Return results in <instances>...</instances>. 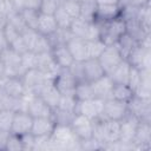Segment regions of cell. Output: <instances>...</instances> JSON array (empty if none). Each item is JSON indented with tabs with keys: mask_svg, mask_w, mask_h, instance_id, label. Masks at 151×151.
I'll return each instance as SVG.
<instances>
[{
	"mask_svg": "<svg viewBox=\"0 0 151 151\" xmlns=\"http://www.w3.org/2000/svg\"><path fill=\"white\" fill-rule=\"evenodd\" d=\"M6 150H8V151L25 150L24 143H22V139H21V136L9 133V137H8V140H7V145H6Z\"/></svg>",
	"mask_w": 151,
	"mask_h": 151,
	"instance_id": "cell-46",
	"label": "cell"
},
{
	"mask_svg": "<svg viewBox=\"0 0 151 151\" xmlns=\"http://www.w3.org/2000/svg\"><path fill=\"white\" fill-rule=\"evenodd\" d=\"M7 22L11 24L13 27H15L20 33L24 28H26L27 26L25 25V21L22 19V15L20 13V11H12L8 15H7Z\"/></svg>",
	"mask_w": 151,
	"mask_h": 151,
	"instance_id": "cell-42",
	"label": "cell"
},
{
	"mask_svg": "<svg viewBox=\"0 0 151 151\" xmlns=\"http://www.w3.org/2000/svg\"><path fill=\"white\" fill-rule=\"evenodd\" d=\"M57 29H58V25H57V21H55L53 15L44 14V13L39 14L38 24H37V31L40 34L48 37L52 33H54Z\"/></svg>",
	"mask_w": 151,
	"mask_h": 151,
	"instance_id": "cell-27",
	"label": "cell"
},
{
	"mask_svg": "<svg viewBox=\"0 0 151 151\" xmlns=\"http://www.w3.org/2000/svg\"><path fill=\"white\" fill-rule=\"evenodd\" d=\"M9 133L11 132L0 129V151H5L6 150V145H7V140H8Z\"/></svg>",
	"mask_w": 151,
	"mask_h": 151,
	"instance_id": "cell-48",
	"label": "cell"
},
{
	"mask_svg": "<svg viewBox=\"0 0 151 151\" xmlns=\"http://www.w3.org/2000/svg\"><path fill=\"white\" fill-rule=\"evenodd\" d=\"M74 97L78 100H86V99L94 98L91 83H88V81L77 83V86H76V90H74Z\"/></svg>",
	"mask_w": 151,
	"mask_h": 151,
	"instance_id": "cell-34",
	"label": "cell"
},
{
	"mask_svg": "<svg viewBox=\"0 0 151 151\" xmlns=\"http://www.w3.org/2000/svg\"><path fill=\"white\" fill-rule=\"evenodd\" d=\"M1 110H2V109H1V106H0V111H1Z\"/></svg>",
	"mask_w": 151,
	"mask_h": 151,
	"instance_id": "cell-55",
	"label": "cell"
},
{
	"mask_svg": "<svg viewBox=\"0 0 151 151\" xmlns=\"http://www.w3.org/2000/svg\"><path fill=\"white\" fill-rule=\"evenodd\" d=\"M64 11L73 19H78L80 17V4L77 0H64L61 4Z\"/></svg>",
	"mask_w": 151,
	"mask_h": 151,
	"instance_id": "cell-39",
	"label": "cell"
},
{
	"mask_svg": "<svg viewBox=\"0 0 151 151\" xmlns=\"http://www.w3.org/2000/svg\"><path fill=\"white\" fill-rule=\"evenodd\" d=\"M91 86H92V90H93L94 98H100V99H104V100L111 98L113 83H112L111 78L107 74L100 77L99 79H97L94 81H92Z\"/></svg>",
	"mask_w": 151,
	"mask_h": 151,
	"instance_id": "cell-20",
	"label": "cell"
},
{
	"mask_svg": "<svg viewBox=\"0 0 151 151\" xmlns=\"http://www.w3.org/2000/svg\"><path fill=\"white\" fill-rule=\"evenodd\" d=\"M32 124H33V117L27 111H22V110L15 111L9 132L13 134L24 136L31 132Z\"/></svg>",
	"mask_w": 151,
	"mask_h": 151,
	"instance_id": "cell-14",
	"label": "cell"
},
{
	"mask_svg": "<svg viewBox=\"0 0 151 151\" xmlns=\"http://www.w3.org/2000/svg\"><path fill=\"white\" fill-rule=\"evenodd\" d=\"M38 35H39V32L37 29H33V28H29V27H26L21 31V37H22V39L25 41V45H26L28 51H33L34 44L38 39Z\"/></svg>",
	"mask_w": 151,
	"mask_h": 151,
	"instance_id": "cell-40",
	"label": "cell"
},
{
	"mask_svg": "<svg viewBox=\"0 0 151 151\" xmlns=\"http://www.w3.org/2000/svg\"><path fill=\"white\" fill-rule=\"evenodd\" d=\"M138 123H139L138 118H136L131 113H127L126 117L120 120V136H119V140L124 142V143H132L136 129L138 126Z\"/></svg>",
	"mask_w": 151,
	"mask_h": 151,
	"instance_id": "cell-18",
	"label": "cell"
},
{
	"mask_svg": "<svg viewBox=\"0 0 151 151\" xmlns=\"http://www.w3.org/2000/svg\"><path fill=\"white\" fill-rule=\"evenodd\" d=\"M1 86L6 94L13 98H21L26 96V90L21 77H7L1 81Z\"/></svg>",
	"mask_w": 151,
	"mask_h": 151,
	"instance_id": "cell-19",
	"label": "cell"
},
{
	"mask_svg": "<svg viewBox=\"0 0 151 151\" xmlns=\"http://www.w3.org/2000/svg\"><path fill=\"white\" fill-rule=\"evenodd\" d=\"M54 127H55V123L52 117L33 118L31 133L33 136H51Z\"/></svg>",
	"mask_w": 151,
	"mask_h": 151,
	"instance_id": "cell-22",
	"label": "cell"
},
{
	"mask_svg": "<svg viewBox=\"0 0 151 151\" xmlns=\"http://www.w3.org/2000/svg\"><path fill=\"white\" fill-rule=\"evenodd\" d=\"M84 76L85 81L92 83L100 77L105 76V72L98 59H86L84 60Z\"/></svg>",
	"mask_w": 151,
	"mask_h": 151,
	"instance_id": "cell-25",
	"label": "cell"
},
{
	"mask_svg": "<svg viewBox=\"0 0 151 151\" xmlns=\"http://www.w3.org/2000/svg\"><path fill=\"white\" fill-rule=\"evenodd\" d=\"M37 68L42 72L47 78L53 79V77L57 74L59 71V66L54 61L52 53L51 52H45V53H39L37 54Z\"/></svg>",
	"mask_w": 151,
	"mask_h": 151,
	"instance_id": "cell-17",
	"label": "cell"
},
{
	"mask_svg": "<svg viewBox=\"0 0 151 151\" xmlns=\"http://www.w3.org/2000/svg\"><path fill=\"white\" fill-rule=\"evenodd\" d=\"M63 1L64 0H40L38 9L40 13L53 15L57 12V9L61 6Z\"/></svg>",
	"mask_w": 151,
	"mask_h": 151,
	"instance_id": "cell-38",
	"label": "cell"
},
{
	"mask_svg": "<svg viewBox=\"0 0 151 151\" xmlns=\"http://www.w3.org/2000/svg\"><path fill=\"white\" fill-rule=\"evenodd\" d=\"M7 47H8V44L6 41V38H5L4 33H2V31H0V52H2Z\"/></svg>",
	"mask_w": 151,
	"mask_h": 151,
	"instance_id": "cell-51",
	"label": "cell"
},
{
	"mask_svg": "<svg viewBox=\"0 0 151 151\" xmlns=\"http://www.w3.org/2000/svg\"><path fill=\"white\" fill-rule=\"evenodd\" d=\"M129 113L138 118L140 122L151 123V100L150 98L133 96L132 99L127 103Z\"/></svg>",
	"mask_w": 151,
	"mask_h": 151,
	"instance_id": "cell-8",
	"label": "cell"
},
{
	"mask_svg": "<svg viewBox=\"0 0 151 151\" xmlns=\"http://www.w3.org/2000/svg\"><path fill=\"white\" fill-rule=\"evenodd\" d=\"M0 61L4 68L5 77H21L25 72L21 64V54L7 47L0 52Z\"/></svg>",
	"mask_w": 151,
	"mask_h": 151,
	"instance_id": "cell-4",
	"label": "cell"
},
{
	"mask_svg": "<svg viewBox=\"0 0 151 151\" xmlns=\"http://www.w3.org/2000/svg\"><path fill=\"white\" fill-rule=\"evenodd\" d=\"M66 46L71 53V55L73 57L74 60H79V61H84L87 59V48H86V40L74 37L72 35L67 42Z\"/></svg>",
	"mask_w": 151,
	"mask_h": 151,
	"instance_id": "cell-21",
	"label": "cell"
},
{
	"mask_svg": "<svg viewBox=\"0 0 151 151\" xmlns=\"http://www.w3.org/2000/svg\"><path fill=\"white\" fill-rule=\"evenodd\" d=\"M131 65L127 63V60H123L110 74H107L113 84H127L129 83V76H130Z\"/></svg>",
	"mask_w": 151,
	"mask_h": 151,
	"instance_id": "cell-29",
	"label": "cell"
},
{
	"mask_svg": "<svg viewBox=\"0 0 151 151\" xmlns=\"http://www.w3.org/2000/svg\"><path fill=\"white\" fill-rule=\"evenodd\" d=\"M13 116H14V111L6 110V109H2L0 111V129L1 130L8 131V132L11 131Z\"/></svg>",
	"mask_w": 151,
	"mask_h": 151,
	"instance_id": "cell-45",
	"label": "cell"
},
{
	"mask_svg": "<svg viewBox=\"0 0 151 151\" xmlns=\"http://www.w3.org/2000/svg\"><path fill=\"white\" fill-rule=\"evenodd\" d=\"M77 1H79L80 5H97L96 0H77Z\"/></svg>",
	"mask_w": 151,
	"mask_h": 151,
	"instance_id": "cell-54",
	"label": "cell"
},
{
	"mask_svg": "<svg viewBox=\"0 0 151 151\" xmlns=\"http://www.w3.org/2000/svg\"><path fill=\"white\" fill-rule=\"evenodd\" d=\"M133 96H134V92L129 86V84H113L111 98L124 101V103H129Z\"/></svg>",
	"mask_w": 151,
	"mask_h": 151,
	"instance_id": "cell-30",
	"label": "cell"
},
{
	"mask_svg": "<svg viewBox=\"0 0 151 151\" xmlns=\"http://www.w3.org/2000/svg\"><path fill=\"white\" fill-rule=\"evenodd\" d=\"M127 113H129L127 103H124V101H120L113 98H109L104 100L103 113L100 118L120 122L123 118L126 117Z\"/></svg>",
	"mask_w": 151,
	"mask_h": 151,
	"instance_id": "cell-9",
	"label": "cell"
},
{
	"mask_svg": "<svg viewBox=\"0 0 151 151\" xmlns=\"http://www.w3.org/2000/svg\"><path fill=\"white\" fill-rule=\"evenodd\" d=\"M116 45L119 48V51H120L122 55L124 57V59H126L127 55L130 54V52L138 45V42L136 41L134 38H132L129 33L125 32L124 34L120 35V38L118 39V41L116 42Z\"/></svg>",
	"mask_w": 151,
	"mask_h": 151,
	"instance_id": "cell-31",
	"label": "cell"
},
{
	"mask_svg": "<svg viewBox=\"0 0 151 151\" xmlns=\"http://www.w3.org/2000/svg\"><path fill=\"white\" fill-rule=\"evenodd\" d=\"M70 127L79 140H85L93 137V120L80 113L74 114Z\"/></svg>",
	"mask_w": 151,
	"mask_h": 151,
	"instance_id": "cell-10",
	"label": "cell"
},
{
	"mask_svg": "<svg viewBox=\"0 0 151 151\" xmlns=\"http://www.w3.org/2000/svg\"><path fill=\"white\" fill-rule=\"evenodd\" d=\"M41 97V99L53 110L58 106V103H59V99H60V92L58 91V88L55 87V85L53 84L52 79L47 80V83L44 85V87L40 90L39 94Z\"/></svg>",
	"mask_w": 151,
	"mask_h": 151,
	"instance_id": "cell-23",
	"label": "cell"
},
{
	"mask_svg": "<svg viewBox=\"0 0 151 151\" xmlns=\"http://www.w3.org/2000/svg\"><path fill=\"white\" fill-rule=\"evenodd\" d=\"M130 1H131V5L137 6V7H140V6L150 4V0H130Z\"/></svg>",
	"mask_w": 151,
	"mask_h": 151,
	"instance_id": "cell-53",
	"label": "cell"
},
{
	"mask_svg": "<svg viewBox=\"0 0 151 151\" xmlns=\"http://www.w3.org/2000/svg\"><path fill=\"white\" fill-rule=\"evenodd\" d=\"M80 150V140L70 125H55L50 136L48 150Z\"/></svg>",
	"mask_w": 151,
	"mask_h": 151,
	"instance_id": "cell-1",
	"label": "cell"
},
{
	"mask_svg": "<svg viewBox=\"0 0 151 151\" xmlns=\"http://www.w3.org/2000/svg\"><path fill=\"white\" fill-rule=\"evenodd\" d=\"M55 21H57V25H58V28H63V29H70L72 22H73V19L64 11V8L60 6L57 12L53 14Z\"/></svg>",
	"mask_w": 151,
	"mask_h": 151,
	"instance_id": "cell-36",
	"label": "cell"
},
{
	"mask_svg": "<svg viewBox=\"0 0 151 151\" xmlns=\"http://www.w3.org/2000/svg\"><path fill=\"white\" fill-rule=\"evenodd\" d=\"M51 50H52V45L50 42L48 37L42 35V34L39 33L38 39H37V41L34 44V47H33V52H35L37 54H39V53L51 52Z\"/></svg>",
	"mask_w": 151,
	"mask_h": 151,
	"instance_id": "cell-41",
	"label": "cell"
},
{
	"mask_svg": "<svg viewBox=\"0 0 151 151\" xmlns=\"http://www.w3.org/2000/svg\"><path fill=\"white\" fill-rule=\"evenodd\" d=\"M6 24H7V14L4 11L2 6H1V2H0V31L4 29V27H5Z\"/></svg>",
	"mask_w": 151,
	"mask_h": 151,
	"instance_id": "cell-50",
	"label": "cell"
},
{
	"mask_svg": "<svg viewBox=\"0 0 151 151\" xmlns=\"http://www.w3.org/2000/svg\"><path fill=\"white\" fill-rule=\"evenodd\" d=\"M120 122L105 118L93 120V138L101 144H109L119 140Z\"/></svg>",
	"mask_w": 151,
	"mask_h": 151,
	"instance_id": "cell-2",
	"label": "cell"
},
{
	"mask_svg": "<svg viewBox=\"0 0 151 151\" xmlns=\"http://www.w3.org/2000/svg\"><path fill=\"white\" fill-rule=\"evenodd\" d=\"M1 1H2V0H0V2H1Z\"/></svg>",
	"mask_w": 151,
	"mask_h": 151,
	"instance_id": "cell-56",
	"label": "cell"
},
{
	"mask_svg": "<svg viewBox=\"0 0 151 151\" xmlns=\"http://www.w3.org/2000/svg\"><path fill=\"white\" fill-rule=\"evenodd\" d=\"M76 112L66 111L59 107H55L52 110V118L55 123V125H70Z\"/></svg>",
	"mask_w": 151,
	"mask_h": 151,
	"instance_id": "cell-32",
	"label": "cell"
},
{
	"mask_svg": "<svg viewBox=\"0 0 151 151\" xmlns=\"http://www.w3.org/2000/svg\"><path fill=\"white\" fill-rule=\"evenodd\" d=\"M103 106H104V99H100V98L78 100L77 113H80L92 120H96L101 117Z\"/></svg>",
	"mask_w": 151,
	"mask_h": 151,
	"instance_id": "cell-11",
	"label": "cell"
},
{
	"mask_svg": "<svg viewBox=\"0 0 151 151\" xmlns=\"http://www.w3.org/2000/svg\"><path fill=\"white\" fill-rule=\"evenodd\" d=\"M127 63L138 70L142 68H150L151 66V48L144 47L142 45H137L125 59Z\"/></svg>",
	"mask_w": 151,
	"mask_h": 151,
	"instance_id": "cell-12",
	"label": "cell"
},
{
	"mask_svg": "<svg viewBox=\"0 0 151 151\" xmlns=\"http://www.w3.org/2000/svg\"><path fill=\"white\" fill-rule=\"evenodd\" d=\"M70 32L72 35L81 38L84 40H93L99 39V27L97 21L94 20H86L83 18H78L73 20Z\"/></svg>",
	"mask_w": 151,
	"mask_h": 151,
	"instance_id": "cell-5",
	"label": "cell"
},
{
	"mask_svg": "<svg viewBox=\"0 0 151 151\" xmlns=\"http://www.w3.org/2000/svg\"><path fill=\"white\" fill-rule=\"evenodd\" d=\"M97 5H118L119 0H96Z\"/></svg>",
	"mask_w": 151,
	"mask_h": 151,
	"instance_id": "cell-52",
	"label": "cell"
},
{
	"mask_svg": "<svg viewBox=\"0 0 151 151\" xmlns=\"http://www.w3.org/2000/svg\"><path fill=\"white\" fill-rule=\"evenodd\" d=\"M67 68H68V71L71 72V74L74 77V79L77 80V83L85 81V76H84V61L74 60Z\"/></svg>",
	"mask_w": 151,
	"mask_h": 151,
	"instance_id": "cell-44",
	"label": "cell"
},
{
	"mask_svg": "<svg viewBox=\"0 0 151 151\" xmlns=\"http://www.w3.org/2000/svg\"><path fill=\"white\" fill-rule=\"evenodd\" d=\"M99 27V39L107 46L114 45L122 34L126 32L125 21L122 17L106 21H97Z\"/></svg>",
	"mask_w": 151,
	"mask_h": 151,
	"instance_id": "cell-3",
	"label": "cell"
},
{
	"mask_svg": "<svg viewBox=\"0 0 151 151\" xmlns=\"http://www.w3.org/2000/svg\"><path fill=\"white\" fill-rule=\"evenodd\" d=\"M132 144L134 150H146L151 147V123L139 120Z\"/></svg>",
	"mask_w": 151,
	"mask_h": 151,
	"instance_id": "cell-16",
	"label": "cell"
},
{
	"mask_svg": "<svg viewBox=\"0 0 151 151\" xmlns=\"http://www.w3.org/2000/svg\"><path fill=\"white\" fill-rule=\"evenodd\" d=\"M21 64L24 71L37 68V53L33 51H26L21 54Z\"/></svg>",
	"mask_w": 151,
	"mask_h": 151,
	"instance_id": "cell-43",
	"label": "cell"
},
{
	"mask_svg": "<svg viewBox=\"0 0 151 151\" xmlns=\"http://www.w3.org/2000/svg\"><path fill=\"white\" fill-rule=\"evenodd\" d=\"M26 94H39L40 90L44 87V85L50 80L42 72H40L38 68H31L22 73L21 76Z\"/></svg>",
	"mask_w": 151,
	"mask_h": 151,
	"instance_id": "cell-6",
	"label": "cell"
},
{
	"mask_svg": "<svg viewBox=\"0 0 151 151\" xmlns=\"http://www.w3.org/2000/svg\"><path fill=\"white\" fill-rule=\"evenodd\" d=\"M105 44L100 39L86 40V48H87V59H98L101 52L105 48Z\"/></svg>",
	"mask_w": 151,
	"mask_h": 151,
	"instance_id": "cell-35",
	"label": "cell"
},
{
	"mask_svg": "<svg viewBox=\"0 0 151 151\" xmlns=\"http://www.w3.org/2000/svg\"><path fill=\"white\" fill-rule=\"evenodd\" d=\"M22 19L25 21V25L29 28L37 29V24H38V19H39V9L38 8H31V7H26L24 9L20 11Z\"/></svg>",
	"mask_w": 151,
	"mask_h": 151,
	"instance_id": "cell-33",
	"label": "cell"
},
{
	"mask_svg": "<svg viewBox=\"0 0 151 151\" xmlns=\"http://www.w3.org/2000/svg\"><path fill=\"white\" fill-rule=\"evenodd\" d=\"M77 105H78V99L74 97V94H61L57 107L77 113Z\"/></svg>",
	"mask_w": 151,
	"mask_h": 151,
	"instance_id": "cell-37",
	"label": "cell"
},
{
	"mask_svg": "<svg viewBox=\"0 0 151 151\" xmlns=\"http://www.w3.org/2000/svg\"><path fill=\"white\" fill-rule=\"evenodd\" d=\"M120 17L118 5H96L94 21H106Z\"/></svg>",
	"mask_w": 151,
	"mask_h": 151,
	"instance_id": "cell-26",
	"label": "cell"
},
{
	"mask_svg": "<svg viewBox=\"0 0 151 151\" xmlns=\"http://www.w3.org/2000/svg\"><path fill=\"white\" fill-rule=\"evenodd\" d=\"M51 53H52L54 61L57 63V65L60 68H67L74 61L73 57L71 55V53L66 46V44H60V45L53 46L51 50Z\"/></svg>",
	"mask_w": 151,
	"mask_h": 151,
	"instance_id": "cell-24",
	"label": "cell"
},
{
	"mask_svg": "<svg viewBox=\"0 0 151 151\" xmlns=\"http://www.w3.org/2000/svg\"><path fill=\"white\" fill-rule=\"evenodd\" d=\"M26 111L33 117H52V109L37 94H27Z\"/></svg>",
	"mask_w": 151,
	"mask_h": 151,
	"instance_id": "cell-15",
	"label": "cell"
},
{
	"mask_svg": "<svg viewBox=\"0 0 151 151\" xmlns=\"http://www.w3.org/2000/svg\"><path fill=\"white\" fill-rule=\"evenodd\" d=\"M140 72V79L137 88L134 90V94L138 97L150 98L151 94V70L150 68H142Z\"/></svg>",
	"mask_w": 151,
	"mask_h": 151,
	"instance_id": "cell-28",
	"label": "cell"
},
{
	"mask_svg": "<svg viewBox=\"0 0 151 151\" xmlns=\"http://www.w3.org/2000/svg\"><path fill=\"white\" fill-rule=\"evenodd\" d=\"M9 2V5L15 9V11H21L24 9L26 6H25V1L24 0H7Z\"/></svg>",
	"mask_w": 151,
	"mask_h": 151,
	"instance_id": "cell-49",
	"label": "cell"
},
{
	"mask_svg": "<svg viewBox=\"0 0 151 151\" xmlns=\"http://www.w3.org/2000/svg\"><path fill=\"white\" fill-rule=\"evenodd\" d=\"M98 60H99V63H100L105 74H110L124 60V57L122 55L119 48L114 44V45L105 46L104 51L98 57Z\"/></svg>",
	"mask_w": 151,
	"mask_h": 151,
	"instance_id": "cell-7",
	"label": "cell"
},
{
	"mask_svg": "<svg viewBox=\"0 0 151 151\" xmlns=\"http://www.w3.org/2000/svg\"><path fill=\"white\" fill-rule=\"evenodd\" d=\"M52 81L60 92V94H74L77 80L71 74L68 68H59Z\"/></svg>",
	"mask_w": 151,
	"mask_h": 151,
	"instance_id": "cell-13",
	"label": "cell"
},
{
	"mask_svg": "<svg viewBox=\"0 0 151 151\" xmlns=\"http://www.w3.org/2000/svg\"><path fill=\"white\" fill-rule=\"evenodd\" d=\"M80 150H104V144L92 137L90 139L80 140Z\"/></svg>",
	"mask_w": 151,
	"mask_h": 151,
	"instance_id": "cell-47",
	"label": "cell"
}]
</instances>
